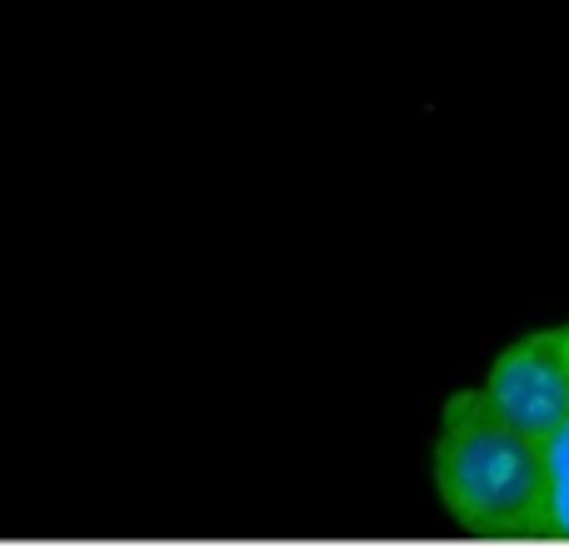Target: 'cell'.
<instances>
[{
  "instance_id": "obj_2",
  "label": "cell",
  "mask_w": 569,
  "mask_h": 549,
  "mask_svg": "<svg viewBox=\"0 0 569 549\" xmlns=\"http://www.w3.org/2000/svg\"><path fill=\"white\" fill-rule=\"evenodd\" d=\"M485 395L525 430L545 435L569 415V325L530 330L510 340L485 370Z\"/></svg>"
},
{
  "instance_id": "obj_3",
  "label": "cell",
  "mask_w": 569,
  "mask_h": 549,
  "mask_svg": "<svg viewBox=\"0 0 569 549\" xmlns=\"http://www.w3.org/2000/svg\"><path fill=\"white\" fill-rule=\"evenodd\" d=\"M545 455V520L569 530V415L540 435Z\"/></svg>"
},
{
  "instance_id": "obj_1",
  "label": "cell",
  "mask_w": 569,
  "mask_h": 549,
  "mask_svg": "<svg viewBox=\"0 0 569 549\" xmlns=\"http://www.w3.org/2000/svg\"><path fill=\"white\" fill-rule=\"evenodd\" d=\"M435 485L445 510L470 525L545 520L540 435L510 420L485 390L450 395L435 425Z\"/></svg>"
}]
</instances>
